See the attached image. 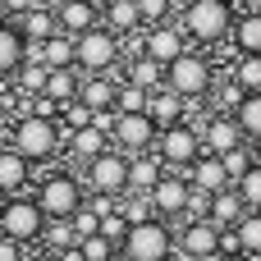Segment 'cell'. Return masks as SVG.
<instances>
[{"instance_id":"6da1fadb","label":"cell","mask_w":261,"mask_h":261,"mask_svg":"<svg viewBox=\"0 0 261 261\" xmlns=\"http://www.w3.org/2000/svg\"><path fill=\"white\" fill-rule=\"evenodd\" d=\"M234 0H184L179 5V28L197 46H216L234 32Z\"/></svg>"},{"instance_id":"7a4b0ae2","label":"cell","mask_w":261,"mask_h":261,"mask_svg":"<svg viewBox=\"0 0 261 261\" xmlns=\"http://www.w3.org/2000/svg\"><path fill=\"white\" fill-rule=\"evenodd\" d=\"M60 124H55V115H37V110H28L18 124H14V151H23L32 165H46V161H55L60 156Z\"/></svg>"},{"instance_id":"3957f363","label":"cell","mask_w":261,"mask_h":261,"mask_svg":"<svg viewBox=\"0 0 261 261\" xmlns=\"http://www.w3.org/2000/svg\"><path fill=\"white\" fill-rule=\"evenodd\" d=\"M119 257L124 261H170L174 257V229H170V220L151 216L142 225H128V234L119 243Z\"/></svg>"},{"instance_id":"277c9868","label":"cell","mask_w":261,"mask_h":261,"mask_svg":"<svg viewBox=\"0 0 261 261\" xmlns=\"http://www.w3.org/2000/svg\"><path fill=\"white\" fill-rule=\"evenodd\" d=\"M119 60H124V46H119V37L106 23H96V28H87V32L73 37V64L83 73H110Z\"/></svg>"},{"instance_id":"5b68a950","label":"cell","mask_w":261,"mask_h":261,"mask_svg":"<svg viewBox=\"0 0 261 261\" xmlns=\"http://www.w3.org/2000/svg\"><path fill=\"white\" fill-rule=\"evenodd\" d=\"M37 206H41V216L46 220H73V211L83 206V184L73 179V174H64V170H50V174H41L37 179Z\"/></svg>"},{"instance_id":"8992f818","label":"cell","mask_w":261,"mask_h":261,"mask_svg":"<svg viewBox=\"0 0 261 261\" xmlns=\"http://www.w3.org/2000/svg\"><path fill=\"white\" fill-rule=\"evenodd\" d=\"M41 229H46V216L37 206L32 193H18V197H0V234L14 239V243H41Z\"/></svg>"},{"instance_id":"52a82bcc","label":"cell","mask_w":261,"mask_h":261,"mask_svg":"<svg viewBox=\"0 0 261 261\" xmlns=\"http://www.w3.org/2000/svg\"><path fill=\"white\" fill-rule=\"evenodd\" d=\"M165 87H170V92H179L184 101L211 96V87H216V69H211V60H206V55L184 50L174 64H165Z\"/></svg>"},{"instance_id":"ba28073f","label":"cell","mask_w":261,"mask_h":261,"mask_svg":"<svg viewBox=\"0 0 261 261\" xmlns=\"http://www.w3.org/2000/svg\"><path fill=\"white\" fill-rule=\"evenodd\" d=\"M156 156H161L170 170H188V165L202 156V133L188 128V124H170V128H161V138H156Z\"/></svg>"},{"instance_id":"9c48e42d","label":"cell","mask_w":261,"mask_h":261,"mask_svg":"<svg viewBox=\"0 0 261 261\" xmlns=\"http://www.w3.org/2000/svg\"><path fill=\"white\" fill-rule=\"evenodd\" d=\"M87 188L92 193H115L124 197L128 193V156L119 147H106L96 161H87Z\"/></svg>"},{"instance_id":"30bf717a","label":"cell","mask_w":261,"mask_h":261,"mask_svg":"<svg viewBox=\"0 0 261 261\" xmlns=\"http://www.w3.org/2000/svg\"><path fill=\"white\" fill-rule=\"evenodd\" d=\"M156 138H161V128H156V119L142 110V115H119V119H115L110 147H119L124 156H138V151H151Z\"/></svg>"},{"instance_id":"8fae6325","label":"cell","mask_w":261,"mask_h":261,"mask_svg":"<svg viewBox=\"0 0 261 261\" xmlns=\"http://www.w3.org/2000/svg\"><path fill=\"white\" fill-rule=\"evenodd\" d=\"M184 50H188V32L179 28V18L174 23H156V28H142V50L138 55H147L156 64H174Z\"/></svg>"},{"instance_id":"7c38bea8","label":"cell","mask_w":261,"mask_h":261,"mask_svg":"<svg viewBox=\"0 0 261 261\" xmlns=\"http://www.w3.org/2000/svg\"><path fill=\"white\" fill-rule=\"evenodd\" d=\"M188 197H193V184H188V174H184V170H165V174H161V184L151 188V206H156V216H161V220H184Z\"/></svg>"},{"instance_id":"4fadbf2b","label":"cell","mask_w":261,"mask_h":261,"mask_svg":"<svg viewBox=\"0 0 261 261\" xmlns=\"http://www.w3.org/2000/svg\"><path fill=\"white\" fill-rule=\"evenodd\" d=\"M174 252L179 257H206V252H220V229L211 220H184L174 229Z\"/></svg>"},{"instance_id":"5bb4252c","label":"cell","mask_w":261,"mask_h":261,"mask_svg":"<svg viewBox=\"0 0 261 261\" xmlns=\"http://www.w3.org/2000/svg\"><path fill=\"white\" fill-rule=\"evenodd\" d=\"M234 147H248V138H243L239 119H234V115H216V110H211V119L202 124V151L225 156V151H234Z\"/></svg>"},{"instance_id":"9a60e30c","label":"cell","mask_w":261,"mask_h":261,"mask_svg":"<svg viewBox=\"0 0 261 261\" xmlns=\"http://www.w3.org/2000/svg\"><path fill=\"white\" fill-rule=\"evenodd\" d=\"M119 83H124L119 69H110V73H83V83H78V101H83L87 110H110Z\"/></svg>"},{"instance_id":"2e32d148","label":"cell","mask_w":261,"mask_h":261,"mask_svg":"<svg viewBox=\"0 0 261 261\" xmlns=\"http://www.w3.org/2000/svg\"><path fill=\"white\" fill-rule=\"evenodd\" d=\"M32 188V161L14 147H0V197H18Z\"/></svg>"},{"instance_id":"e0dca14e","label":"cell","mask_w":261,"mask_h":261,"mask_svg":"<svg viewBox=\"0 0 261 261\" xmlns=\"http://www.w3.org/2000/svg\"><path fill=\"white\" fill-rule=\"evenodd\" d=\"M161 174H165V161L156 156V147L128 156V193H151L161 184Z\"/></svg>"},{"instance_id":"ac0fdd59","label":"cell","mask_w":261,"mask_h":261,"mask_svg":"<svg viewBox=\"0 0 261 261\" xmlns=\"http://www.w3.org/2000/svg\"><path fill=\"white\" fill-rule=\"evenodd\" d=\"M188 184L197 188V193H220V188H229V179H225V165H220V156H211V151H202L188 170Z\"/></svg>"},{"instance_id":"d6986e66","label":"cell","mask_w":261,"mask_h":261,"mask_svg":"<svg viewBox=\"0 0 261 261\" xmlns=\"http://www.w3.org/2000/svg\"><path fill=\"white\" fill-rule=\"evenodd\" d=\"M55 23H60V32L78 37V32H87V28L101 23V5H92V0H69V5L55 9Z\"/></svg>"},{"instance_id":"ffe728a7","label":"cell","mask_w":261,"mask_h":261,"mask_svg":"<svg viewBox=\"0 0 261 261\" xmlns=\"http://www.w3.org/2000/svg\"><path fill=\"white\" fill-rule=\"evenodd\" d=\"M243 216H248V202L239 197V188H234V184H229V188H220V193H211V225H216V229H234Z\"/></svg>"},{"instance_id":"44dd1931","label":"cell","mask_w":261,"mask_h":261,"mask_svg":"<svg viewBox=\"0 0 261 261\" xmlns=\"http://www.w3.org/2000/svg\"><path fill=\"white\" fill-rule=\"evenodd\" d=\"M101 23L115 32V37H128L142 28V14H138V0H106L101 5Z\"/></svg>"},{"instance_id":"7402d4cb","label":"cell","mask_w":261,"mask_h":261,"mask_svg":"<svg viewBox=\"0 0 261 261\" xmlns=\"http://www.w3.org/2000/svg\"><path fill=\"white\" fill-rule=\"evenodd\" d=\"M78 83H83V69H50L46 73V101L60 110V106H69V101H78Z\"/></svg>"},{"instance_id":"603a6c76","label":"cell","mask_w":261,"mask_h":261,"mask_svg":"<svg viewBox=\"0 0 261 261\" xmlns=\"http://www.w3.org/2000/svg\"><path fill=\"white\" fill-rule=\"evenodd\" d=\"M147 115L156 119V128H170V124H184V96L170 92V87H156L147 96Z\"/></svg>"},{"instance_id":"cb8c5ba5","label":"cell","mask_w":261,"mask_h":261,"mask_svg":"<svg viewBox=\"0 0 261 261\" xmlns=\"http://www.w3.org/2000/svg\"><path fill=\"white\" fill-rule=\"evenodd\" d=\"M106 147H110V138H106L101 128H92V124H87V128H73V133H69V142H64L69 161H83V165H87V161H96Z\"/></svg>"},{"instance_id":"d4e9b609","label":"cell","mask_w":261,"mask_h":261,"mask_svg":"<svg viewBox=\"0 0 261 261\" xmlns=\"http://www.w3.org/2000/svg\"><path fill=\"white\" fill-rule=\"evenodd\" d=\"M23 50H28L23 32H18L9 18H0V78H5V83H9V78H14V69L23 64Z\"/></svg>"},{"instance_id":"484cf974","label":"cell","mask_w":261,"mask_h":261,"mask_svg":"<svg viewBox=\"0 0 261 261\" xmlns=\"http://www.w3.org/2000/svg\"><path fill=\"white\" fill-rule=\"evenodd\" d=\"M229 41H234V50H239V55H261V14L243 9V14L234 18Z\"/></svg>"},{"instance_id":"4316f807","label":"cell","mask_w":261,"mask_h":261,"mask_svg":"<svg viewBox=\"0 0 261 261\" xmlns=\"http://www.w3.org/2000/svg\"><path fill=\"white\" fill-rule=\"evenodd\" d=\"M14 28L23 32V41H46V37H55V32H60L55 14H50V9H41V5H32L23 18H14Z\"/></svg>"},{"instance_id":"83f0119b","label":"cell","mask_w":261,"mask_h":261,"mask_svg":"<svg viewBox=\"0 0 261 261\" xmlns=\"http://www.w3.org/2000/svg\"><path fill=\"white\" fill-rule=\"evenodd\" d=\"M124 78L138 83L142 92H156V87H165V64H156V60H147V55H133L128 69H124Z\"/></svg>"},{"instance_id":"f1b7e54d","label":"cell","mask_w":261,"mask_h":261,"mask_svg":"<svg viewBox=\"0 0 261 261\" xmlns=\"http://www.w3.org/2000/svg\"><path fill=\"white\" fill-rule=\"evenodd\" d=\"M41 64H46V69H78V64H73V37H69V32L46 37V41H41Z\"/></svg>"},{"instance_id":"f546056e","label":"cell","mask_w":261,"mask_h":261,"mask_svg":"<svg viewBox=\"0 0 261 261\" xmlns=\"http://www.w3.org/2000/svg\"><path fill=\"white\" fill-rule=\"evenodd\" d=\"M243 96H248V92H243V87L234 83V73H229V78H216V87H211V96H206V101H211V110H216V115H234V110L243 106Z\"/></svg>"},{"instance_id":"4dcf8cb0","label":"cell","mask_w":261,"mask_h":261,"mask_svg":"<svg viewBox=\"0 0 261 261\" xmlns=\"http://www.w3.org/2000/svg\"><path fill=\"white\" fill-rule=\"evenodd\" d=\"M46 73H50L46 64L23 60V64L14 69V78H9V83H18V92H23V96H41V92H46Z\"/></svg>"},{"instance_id":"1f68e13d","label":"cell","mask_w":261,"mask_h":261,"mask_svg":"<svg viewBox=\"0 0 261 261\" xmlns=\"http://www.w3.org/2000/svg\"><path fill=\"white\" fill-rule=\"evenodd\" d=\"M234 119H239V128H243L248 142H261V92H248L243 96V106L234 110Z\"/></svg>"},{"instance_id":"d6a6232c","label":"cell","mask_w":261,"mask_h":261,"mask_svg":"<svg viewBox=\"0 0 261 261\" xmlns=\"http://www.w3.org/2000/svg\"><path fill=\"white\" fill-rule=\"evenodd\" d=\"M119 216H124L128 225H142V220H151V216H156V206H151V193H124V197H119Z\"/></svg>"},{"instance_id":"836d02e7","label":"cell","mask_w":261,"mask_h":261,"mask_svg":"<svg viewBox=\"0 0 261 261\" xmlns=\"http://www.w3.org/2000/svg\"><path fill=\"white\" fill-rule=\"evenodd\" d=\"M147 96H151V92H142L138 83L124 78L119 92H115V110H119V115H142V110H147Z\"/></svg>"},{"instance_id":"e575fe53","label":"cell","mask_w":261,"mask_h":261,"mask_svg":"<svg viewBox=\"0 0 261 261\" xmlns=\"http://www.w3.org/2000/svg\"><path fill=\"white\" fill-rule=\"evenodd\" d=\"M220 165H225V179H229V184H239V179H243V174L257 165V156H252V142H248V147H234V151H225V156H220Z\"/></svg>"},{"instance_id":"d590c367","label":"cell","mask_w":261,"mask_h":261,"mask_svg":"<svg viewBox=\"0 0 261 261\" xmlns=\"http://www.w3.org/2000/svg\"><path fill=\"white\" fill-rule=\"evenodd\" d=\"M234 83L243 92H261V55H239L234 60Z\"/></svg>"},{"instance_id":"8d00e7d4","label":"cell","mask_w":261,"mask_h":261,"mask_svg":"<svg viewBox=\"0 0 261 261\" xmlns=\"http://www.w3.org/2000/svg\"><path fill=\"white\" fill-rule=\"evenodd\" d=\"M78 248H83V261H115V257H119V243H110L101 229H96V234H87Z\"/></svg>"},{"instance_id":"74e56055","label":"cell","mask_w":261,"mask_h":261,"mask_svg":"<svg viewBox=\"0 0 261 261\" xmlns=\"http://www.w3.org/2000/svg\"><path fill=\"white\" fill-rule=\"evenodd\" d=\"M234 229H239V239H243V252H248V257H261V211H248Z\"/></svg>"},{"instance_id":"f35d334b","label":"cell","mask_w":261,"mask_h":261,"mask_svg":"<svg viewBox=\"0 0 261 261\" xmlns=\"http://www.w3.org/2000/svg\"><path fill=\"white\" fill-rule=\"evenodd\" d=\"M234 188H239V197L248 202V211H261V161L239 179V184H234Z\"/></svg>"},{"instance_id":"ab89813d","label":"cell","mask_w":261,"mask_h":261,"mask_svg":"<svg viewBox=\"0 0 261 261\" xmlns=\"http://www.w3.org/2000/svg\"><path fill=\"white\" fill-rule=\"evenodd\" d=\"M138 14H142V28L170 23V14H174V0H138Z\"/></svg>"},{"instance_id":"60d3db41","label":"cell","mask_w":261,"mask_h":261,"mask_svg":"<svg viewBox=\"0 0 261 261\" xmlns=\"http://www.w3.org/2000/svg\"><path fill=\"white\" fill-rule=\"evenodd\" d=\"M69 225H73V234H78V243H83V239H87V234H96V229H101V216H96V211H92V206H78V211H73V220H69Z\"/></svg>"},{"instance_id":"b9f144b4","label":"cell","mask_w":261,"mask_h":261,"mask_svg":"<svg viewBox=\"0 0 261 261\" xmlns=\"http://www.w3.org/2000/svg\"><path fill=\"white\" fill-rule=\"evenodd\" d=\"M101 234H106L110 243H124V234H128V220H124L119 211H110V216H101Z\"/></svg>"},{"instance_id":"7bdbcfd3","label":"cell","mask_w":261,"mask_h":261,"mask_svg":"<svg viewBox=\"0 0 261 261\" xmlns=\"http://www.w3.org/2000/svg\"><path fill=\"white\" fill-rule=\"evenodd\" d=\"M115 119H119V110H115V106H110V110H92V128H101L106 138L115 133Z\"/></svg>"},{"instance_id":"ee69618b","label":"cell","mask_w":261,"mask_h":261,"mask_svg":"<svg viewBox=\"0 0 261 261\" xmlns=\"http://www.w3.org/2000/svg\"><path fill=\"white\" fill-rule=\"evenodd\" d=\"M220 252H225V257H243V239H239V229H220Z\"/></svg>"},{"instance_id":"f6af8a7d","label":"cell","mask_w":261,"mask_h":261,"mask_svg":"<svg viewBox=\"0 0 261 261\" xmlns=\"http://www.w3.org/2000/svg\"><path fill=\"white\" fill-rule=\"evenodd\" d=\"M32 5H37V0H0V18H9V23H14V18H23Z\"/></svg>"},{"instance_id":"bcb514c9","label":"cell","mask_w":261,"mask_h":261,"mask_svg":"<svg viewBox=\"0 0 261 261\" xmlns=\"http://www.w3.org/2000/svg\"><path fill=\"white\" fill-rule=\"evenodd\" d=\"M28 252H23V243H14V239H5L0 234V261H23Z\"/></svg>"},{"instance_id":"7dc6e473","label":"cell","mask_w":261,"mask_h":261,"mask_svg":"<svg viewBox=\"0 0 261 261\" xmlns=\"http://www.w3.org/2000/svg\"><path fill=\"white\" fill-rule=\"evenodd\" d=\"M55 257H60V261H83V248L73 243V248H64V252H55Z\"/></svg>"},{"instance_id":"c3c4849f","label":"cell","mask_w":261,"mask_h":261,"mask_svg":"<svg viewBox=\"0 0 261 261\" xmlns=\"http://www.w3.org/2000/svg\"><path fill=\"white\" fill-rule=\"evenodd\" d=\"M23 261H60V257H55V252H46V248H41V252H32V257H23Z\"/></svg>"},{"instance_id":"681fc988","label":"cell","mask_w":261,"mask_h":261,"mask_svg":"<svg viewBox=\"0 0 261 261\" xmlns=\"http://www.w3.org/2000/svg\"><path fill=\"white\" fill-rule=\"evenodd\" d=\"M37 5H41V9H50V14H55V9H60V5H69V0H37Z\"/></svg>"},{"instance_id":"f907efd6","label":"cell","mask_w":261,"mask_h":261,"mask_svg":"<svg viewBox=\"0 0 261 261\" xmlns=\"http://www.w3.org/2000/svg\"><path fill=\"white\" fill-rule=\"evenodd\" d=\"M197 261H229L225 252H206V257H197Z\"/></svg>"},{"instance_id":"816d5d0a","label":"cell","mask_w":261,"mask_h":261,"mask_svg":"<svg viewBox=\"0 0 261 261\" xmlns=\"http://www.w3.org/2000/svg\"><path fill=\"white\" fill-rule=\"evenodd\" d=\"M5 110H9V96H5V87H0V119H5Z\"/></svg>"},{"instance_id":"f5cc1de1","label":"cell","mask_w":261,"mask_h":261,"mask_svg":"<svg viewBox=\"0 0 261 261\" xmlns=\"http://www.w3.org/2000/svg\"><path fill=\"white\" fill-rule=\"evenodd\" d=\"M248 9H252V14H261V0H248Z\"/></svg>"},{"instance_id":"db71d44e","label":"cell","mask_w":261,"mask_h":261,"mask_svg":"<svg viewBox=\"0 0 261 261\" xmlns=\"http://www.w3.org/2000/svg\"><path fill=\"white\" fill-rule=\"evenodd\" d=\"M229 261H257V257H248V252H243V257H229Z\"/></svg>"},{"instance_id":"11a10c76","label":"cell","mask_w":261,"mask_h":261,"mask_svg":"<svg viewBox=\"0 0 261 261\" xmlns=\"http://www.w3.org/2000/svg\"><path fill=\"white\" fill-rule=\"evenodd\" d=\"M170 261H193V257H179V252H174V257H170Z\"/></svg>"},{"instance_id":"9f6ffc18","label":"cell","mask_w":261,"mask_h":261,"mask_svg":"<svg viewBox=\"0 0 261 261\" xmlns=\"http://www.w3.org/2000/svg\"><path fill=\"white\" fill-rule=\"evenodd\" d=\"M92 5H101V0H92Z\"/></svg>"},{"instance_id":"6f0895ef","label":"cell","mask_w":261,"mask_h":261,"mask_svg":"<svg viewBox=\"0 0 261 261\" xmlns=\"http://www.w3.org/2000/svg\"><path fill=\"white\" fill-rule=\"evenodd\" d=\"M174 5H184V0H174Z\"/></svg>"},{"instance_id":"680465c9","label":"cell","mask_w":261,"mask_h":261,"mask_svg":"<svg viewBox=\"0 0 261 261\" xmlns=\"http://www.w3.org/2000/svg\"><path fill=\"white\" fill-rule=\"evenodd\" d=\"M239 5H248V0H239Z\"/></svg>"},{"instance_id":"91938a15","label":"cell","mask_w":261,"mask_h":261,"mask_svg":"<svg viewBox=\"0 0 261 261\" xmlns=\"http://www.w3.org/2000/svg\"><path fill=\"white\" fill-rule=\"evenodd\" d=\"M257 261H261V257H257Z\"/></svg>"}]
</instances>
